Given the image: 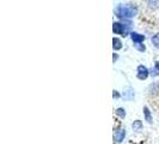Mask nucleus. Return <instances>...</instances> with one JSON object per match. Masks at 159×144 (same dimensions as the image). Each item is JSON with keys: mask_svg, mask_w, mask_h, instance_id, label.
I'll list each match as a JSON object with an SVG mask.
<instances>
[{"mask_svg": "<svg viewBox=\"0 0 159 144\" xmlns=\"http://www.w3.org/2000/svg\"><path fill=\"white\" fill-rule=\"evenodd\" d=\"M130 37H132V40L134 41V43H140V42H143L145 40V36L138 34V32H132L130 34Z\"/></svg>", "mask_w": 159, "mask_h": 144, "instance_id": "nucleus-4", "label": "nucleus"}, {"mask_svg": "<svg viewBox=\"0 0 159 144\" xmlns=\"http://www.w3.org/2000/svg\"><path fill=\"white\" fill-rule=\"evenodd\" d=\"M117 114H120V115H121L122 118H123V117L126 115V113L123 112V109H122V108H119V109H117Z\"/></svg>", "mask_w": 159, "mask_h": 144, "instance_id": "nucleus-10", "label": "nucleus"}, {"mask_svg": "<svg viewBox=\"0 0 159 144\" xmlns=\"http://www.w3.org/2000/svg\"><path fill=\"white\" fill-rule=\"evenodd\" d=\"M148 76V70L147 67H145L143 65H140L138 67V78L139 79H146Z\"/></svg>", "mask_w": 159, "mask_h": 144, "instance_id": "nucleus-3", "label": "nucleus"}, {"mask_svg": "<svg viewBox=\"0 0 159 144\" xmlns=\"http://www.w3.org/2000/svg\"><path fill=\"white\" fill-rule=\"evenodd\" d=\"M112 30H114L115 34H120V35H123V36L128 35V28H126L122 23H117V22L114 23Z\"/></svg>", "mask_w": 159, "mask_h": 144, "instance_id": "nucleus-2", "label": "nucleus"}, {"mask_svg": "<svg viewBox=\"0 0 159 144\" xmlns=\"http://www.w3.org/2000/svg\"><path fill=\"white\" fill-rule=\"evenodd\" d=\"M150 6L153 8H157L159 6V0H148Z\"/></svg>", "mask_w": 159, "mask_h": 144, "instance_id": "nucleus-7", "label": "nucleus"}, {"mask_svg": "<svg viewBox=\"0 0 159 144\" xmlns=\"http://www.w3.org/2000/svg\"><path fill=\"white\" fill-rule=\"evenodd\" d=\"M133 127H134V128H140V127H141V122H140V121H136L135 124H133Z\"/></svg>", "mask_w": 159, "mask_h": 144, "instance_id": "nucleus-11", "label": "nucleus"}, {"mask_svg": "<svg viewBox=\"0 0 159 144\" xmlns=\"http://www.w3.org/2000/svg\"><path fill=\"white\" fill-rule=\"evenodd\" d=\"M143 113H145V115H146V120H147L148 122H151V114L148 112V108H147V107L143 108Z\"/></svg>", "mask_w": 159, "mask_h": 144, "instance_id": "nucleus-8", "label": "nucleus"}, {"mask_svg": "<svg viewBox=\"0 0 159 144\" xmlns=\"http://www.w3.org/2000/svg\"><path fill=\"white\" fill-rule=\"evenodd\" d=\"M152 43H153L157 48H159V32L158 34H156V35L152 37Z\"/></svg>", "mask_w": 159, "mask_h": 144, "instance_id": "nucleus-6", "label": "nucleus"}, {"mask_svg": "<svg viewBox=\"0 0 159 144\" xmlns=\"http://www.w3.org/2000/svg\"><path fill=\"white\" fill-rule=\"evenodd\" d=\"M154 72H156V74H159V61L156 63V70H154Z\"/></svg>", "mask_w": 159, "mask_h": 144, "instance_id": "nucleus-12", "label": "nucleus"}, {"mask_svg": "<svg viewBox=\"0 0 159 144\" xmlns=\"http://www.w3.org/2000/svg\"><path fill=\"white\" fill-rule=\"evenodd\" d=\"M125 136V130L120 131V133H116V137H117V141H122V137Z\"/></svg>", "mask_w": 159, "mask_h": 144, "instance_id": "nucleus-9", "label": "nucleus"}, {"mask_svg": "<svg viewBox=\"0 0 159 144\" xmlns=\"http://www.w3.org/2000/svg\"><path fill=\"white\" fill-rule=\"evenodd\" d=\"M115 13L119 18H130L138 13V10L129 5H119L115 8Z\"/></svg>", "mask_w": 159, "mask_h": 144, "instance_id": "nucleus-1", "label": "nucleus"}, {"mask_svg": "<svg viewBox=\"0 0 159 144\" xmlns=\"http://www.w3.org/2000/svg\"><path fill=\"white\" fill-rule=\"evenodd\" d=\"M112 47H114L115 50L121 49V48H122V43H121V41H120L119 39H114V40H112Z\"/></svg>", "mask_w": 159, "mask_h": 144, "instance_id": "nucleus-5", "label": "nucleus"}]
</instances>
